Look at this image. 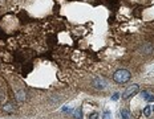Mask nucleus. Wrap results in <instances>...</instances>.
<instances>
[{
  "instance_id": "1a4fd4ad",
  "label": "nucleus",
  "mask_w": 154,
  "mask_h": 119,
  "mask_svg": "<svg viewBox=\"0 0 154 119\" xmlns=\"http://www.w3.org/2000/svg\"><path fill=\"white\" fill-rule=\"evenodd\" d=\"M24 98H25V97H24V91H20V93H19V97H17V99H19V101H23Z\"/></svg>"
},
{
  "instance_id": "f03ea898",
  "label": "nucleus",
  "mask_w": 154,
  "mask_h": 119,
  "mask_svg": "<svg viewBox=\"0 0 154 119\" xmlns=\"http://www.w3.org/2000/svg\"><path fill=\"white\" fill-rule=\"evenodd\" d=\"M138 89H140V86L138 85H131L130 88H128L126 90L124 91V95H122V98L124 99H128V98H130L131 95H134L137 91H138Z\"/></svg>"
},
{
  "instance_id": "20e7f679",
  "label": "nucleus",
  "mask_w": 154,
  "mask_h": 119,
  "mask_svg": "<svg viewBox=\"0 0 154 119\" xmlns=\"http://www.w3.org/2000/svg\"><path fill=\"white\" fill-rule=\"evenodd\" d=\"M3 109H4V111H5V112H12V111H15V106H14V105H11V103H7Z\"/></svg>"
},
{
  "instance_id": "423d86ee",
  "label": "nucleus",
  "mask_w": 154,
  "mask_h": 119,
  "mask_svg": "<svg viewBox=\"0 0 154 119\" xmlns=\"http://www.w3.org/2000/svg\"><path fill=\"white\" fill-rule=\"evenodd\" d=\"M142 94H143V98H145V99H147L149 102H153V97H152V95H150L147 91H143Z\"/></svg>"
},
{
  "instance_id": "f8f14e48",
  "label": "nucleus",
  "mask_w": 154,
  "mask_h": 119,
  "mask_svg": "<svg viewBox=\"0 0 154 119\" xmlns=\"http://www.w3.org/2000/svg\"><path fill=\"white\" fill-rule=\"evenodd\" d=\"M118 95H120V94H114V95H113V99H114V101H116V99H118Z\"/></svg>"
},
{
  "instance_id": "9d476101",
  "label": "nucleus",
  "mask_w": 154,
  "mask_h": 119,
  "mask_svg": "<svg viewBox=\"0 0 154 119\" xmlns=\"http://www.w3.org/2000/svg\"><path fill=\"white\" fill-rule=\"evenodd\" d=\"M109 115H110V112H109V111H105V112H104V119H109Z\"/></svg>"
},
{
  "instance_id": "0eeeda50",
  "label": "nucleus",
  "mask_w": 154,
  "mask_h": 119,
  "mask_svg": "<svg viewBox=\"0 0 154 119\" xmlns=\"http://www.w3.org/2000/svg\"><path fill=\"white\" fill-rule=\"evenodd\" d=\"M75 118H77V119H81V118H82L81 109H77V110H76V112H75Z\"/></svg>"
},
{
  "instance_id": "6e6552de",
  "label": "nucleus",
  "mask_w": 154,
  "mask_h": 119,
  "mask_svg": "<svg viewBox=\"0 0 154 119\" xmlns=\"http://www.w3.org/2000/svg\"><path fill=\"white\" fill-rule=\"evenodd\" d=\"M150 112H152V109H150V106H146V107L143 109V114H145L146 117H150Z\"/></svg>"
},
{
  "instance_id": "9b49d317",
  "label": "nucleus",
  "mask_w": 154,
  "mask_h": 119,
  "mask_svg": "<svg viewBox=\"0 0 154 119\" xmlns=\"http://www.w3.org/2000/svg\"><path fill=\"white\" fill-rule=\"evenodd\" d=\"M97 117H98V115L96 114V112H93V114L91 115V118H89V119H97Z\"/></svg>"
},
{
  "instance_id": "39448f33",
  "label": "nucleus",
  "mask_w": 154,
  "mask_h": 119,
  "mask_svg": "<svg viewBox=\"0 0 154 119\" xmlns=\"http://www.w3.org/2000/svg\"><path fill=\"white\" fill-rule=\"evenodd\" d=\"M94 86H96V88L102 89V88H104V81H102V79H96V81H94Z\"/></svg>"
},
{
  "instance_id": "7ed1b4c3",
  "label": "nucleus",
  "mask_w": 154,
  "mask_h": 119,
  "mask_svg": "<svg viewBox=\"0 0 154 119\" xmlns=\"http://www.w3.org/2000/svg\"><path fill=\"white\" fill-rule=\"evenodd\" d=\"M120 115H121V119H130V112L128 110H121Z\"/></svg>"
},
{
  "instance_id": "f257e3e1",
  "label": "nucleus",
  "mask_w": 154,
  "mask_h": 119,
  "mask_svg": "<svg viewBox=\"0 0 154 119\" xmlns=\"http://www.w3.org/2000/svg\"><path fill=\"white\" fill-rule=\"evenodd\" d=\"M130 78V73L125 69H121V70H117L114 74V81L118 82V83H124V82H128Z\"/></svg>"
}]
</instances>
